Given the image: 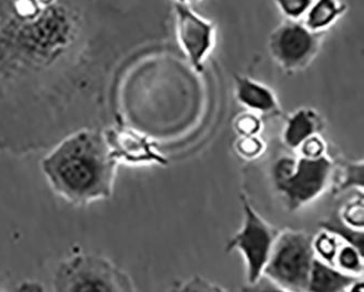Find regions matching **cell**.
<instances>
[{
	"label": "cell",
	"mask_w": 364,
	"mask_h": 292,
	"mask_svg": "<svg viewBox=\"0 0 364 292\" xmlns=\"http://www.w3.org/2000/svg\"><path fill=\"white\" fill-rule=\"evenodd\" d=\"M97 0H0V146L99 127Z\"/></svg>",
	"instance_id": "cell-1"
},
{
	"label": "cell",
	"mask_w": 364,
	"mask_h": 292,
	"mask_svg": "<svg viewBox=\"0 0 364 292\" xmlns=\"http://www.w3.org/2000/svg\"><path fill=\"white\" fill-rule=\"evenodd\" d=\"M117 166L105 129L100 127L67 134L41 160V171L50 190L78 207L112 198Z\"/></svg>",
	"instance_id": "cell-2"
},
{
	"label": "cell",
	"mask_w": 364,
	"mask_h": 292,
	"mask_svg": "<svg viewBox=\"0 0 364 292\" xmlns=\"http://www.w3.org/2000/svg\"><path fill=\"white\" fill-rule=\"evenodd\" d=\"M333 160L325 155L317 159L284 157L272 168V184L289 212L300 210L314 202L331 186Z\"/></svg>",
	"instance_id": "cell-3"
},
{
	"label": "cell",
	"mask_w": 364,
	"mask_h": 292,
	"mask_svg": "<svg viewBox=\"0 0 364 292\" xmlns=\"http://www.w3.org/2000/svg\"><path fill=\"white\" fill-rule=\"evenodd\" d=\"M56 292L135 291L133 281L107 257L79 252L57 264L52 279Z\"/></svg>",
	"instance_id": "cell-4"
},
{
	"label": "cell",
	"mask_w": 364,
	"mask_h": 292,
	"mask_svg": "<svg viewBox=\"0 0 364 292\" xmlns=\"http://www.w3.org/2000/svg\"><path fill=\"white\" fill-rule=\"evenodd\" d=\"M312 239L305 231L279 230L263 271L279 291H306L315 259Z\"/></svg>",
	"instance_id": "cell-5"
},
{
	"label": "cell",
	"mask_w": 364,
	"mask_h": 292,
	"mask_svg": "<svg viewBox=\"0 0 364 292\" xmlns=\"http://www.w3.org/2000/svg\"><path fill=\"white\" fill-rule=\"evenodd\" d=\"M243 222L225 247L227 252L239 251L246 267V281L254 285L263 276L264 269L272 252V245L279 233L254 210L249 198L241 196Z\"/></svg>",
	"instance_id": "cell-6"
},
{
	"label": "cell",
	"mask_w": 364,
	"mask_h": 292,
	"mask_svg": "<svg viewBox=\"0 0 364 292\" xmlns=\"http://www.w3.org/2000/svg\"><path fill=\"white\" fill-rule=\"evenodd\" d=\"M324 32H314L299 20L282 22L270 33L268 48L272 60L284 72H296L312 63Z\"/></svg>",
	"instance_id": "cell-7"
},
{
	"label": "cell",
	"mask_w": 364,
	"mask_h": 292,
	"mask_svg": "<svg viewBox=\"0 0 364 292\" xmlns=\"http://www.w3.org/2000/svg\"><path fill=\"white\" fill-rule=\"evenodd\" d=\"M176 36L193 68L203 70V62L213 50L215 28L208 20L191 9L187 4L174 3Z\"/></svg>",
	"instance_id": "cell-8"
},
{
	"label": "cell",
	"mask_w": 364,
	"mask_h": 292,
	"mask_svg": "<svg viewBox=\"0 0 364 292\" xmlns=\"http://www.w3.org/2000/svg\"><path fill=\"white\" fill-rule=\"evenodd\" d=\"M105 138L112 155L117 161L130 164H166L168 159L159 151L156 144L141 133L127 127H109Z\"/></svg>",
	"instance_id": "cell-9"
},
{
	"label": "cell",
	"mask_w": 364,
	"mask_h": 292,
	"mask_svg": "<svg viewBox=\"0 0 364 292\" xmlns=\"http://www.w3.org/2000/svg\"><path fill=\"white\" fill-rule=\"evenodd\" d=\"M235 91L237 102L246 109L266 117L282 114V107L276 94L264 83L237 75L235 76Z\"/></svg>",
	"instance_id": "cell-10"
},
{
	"label": "cell",
	"mask_w": 364,
	"mask_h": 292,
	"mask_svg": "<svg viewBox=\"0 0 364 292\" xmlns=\"http://www.w3.org/2000/svg\"><path fill=\"white\" fill-rule=\"evenodd\" d=\"M324 129V117L317 109L301 107L286 119L282 141L289 150L296 151L306 138L322 134Z\"/></svg>",
	"instance_id": "cell-11"
},
{
	"label": "cell",
	"mask_w": 364,
	"mask_h": 292,
	"mask_svg": "<svg viewBox=\"0 0 364 292\" xmlns=\"http://www.w3.org/2000/svg\"><path fill=\"white\" fill-rule=\"evenodd\" d=\"M362 277L345 273L333 264L315 257L309 276L308 288L310 292L350 291L353 286Z\"/></svg>",
	"instance_id": "cell-12"
},
{
	"label": "cell",
	"mask_w": 364,
	"mask_h": 292,
	"mask_svg": "<svg viewBox=\"0 0 364 292\" xmlns=\"http://www.w3.org/2000/svg\"><path fill=\"white\" fill-rule=\"evenodd\" d=\"M363 161L336 160L333 161L331 186L335 194L363 188Z\"/></svg>",
	"instance_id": "cell-13"
},
{
	"label": "cell",
	"mask_w": 364,
	"mask_h": 292,
	"mask_svg": "<svg viewBox=\"0 0 364 292\" xmlns=\"http://www.w3.org/2000/svg\"><path fill=\"white\" fill-rule=\"evenodd\" d=\"M346 11L338 0H316L305 13L303 23L314 32H324Z\"/></svg>",
	"instance_id": "cell-14"
},
{
	"label": "cell",
	"mask_w": 364,
	"mask_h": 292,
	"mask_svg": "<svg viewBox=\"0 0 364 292\" xmlns=\"http://www.w3.org/2000/svg\"><path fill=\"white\" fill-rule=\"evenodd\" d=\"M363 256V253L353 245L341 242L331 264L345 273L362 277L364 271Z\"/></svg>",
	"instance_id": "cell-15"
},
{
	"label": "cell",
	"mask_w": 364,
	"mask_h": 292,
	"mask_svg": "<svg viewBox=\"0 0 364 292\" xmlns=\"http://www.w3.org/2000/svg\"><path fill=\"white\" fill-rule=\"evenodd\" d=\"M321 229L329 231L336 235L341 242L353 245L360 252L363 253L364 237L363 230L351 228L339 218L338 215L329 217L326 220L321 222Z\"/></svg>",
	"instance_id": "cell-16"
},
{
	"label": "cell",
	"mask_w": 364,
	"mask_h": 292,
	"mask_svg": "<svg viewBox=\"0 0 364 292\" xmlns=\"http://www.w3.org/2000/svg\"><path fill=\"white\" fill-rule=\"evenodd\" d=\"M339 218L348 226L358 230H363L364 227V200L362 192H358L357 196L348 200L341 206Z\"/></svg>",
	"instance_id": "cell-17"
},
{
	"label": "cell",
	"mask_w": 364,
	"mask_h": 292,
	"mask_svg": "<svg viewBox=\"0 0 364 292\" xmlns=\"http://www.w3.org/2000/svg\"><path fill=\"white\" fill-rule=\"evenodd\" d=\"M341 242V241L337 238L336 235L322 229L312 239L315 257L326 263H333V257L336 255Z\"/></svg>",
	"instance_id": "cell-18"
},
{
	"label": "cell",
	"mask_w": 364,
	"mask_h": 292,
	"mask_svg": "<svg viewBox=\"0 0 364 292\" xmlns=\"http://www.w3.org/2000/svg\"><path fill=\"white\" fill-rule=\"evenodd\" d=\"M235 150L242 159L253 161L265 152L266 144L259 135L239 136L235 143Z\"/></svg>",
	"instance_id": "cell-19"
},
{
	"label": "cell",
	"mask_w": 364,
	"mask_h": 292,
	"mask_svg": "<svg viewBox=\"0 0 364 292\" xmlns=\"http://www.w3.org/2000/svg\"><path fill=\"white\" fill-rule=\"evenodd\" d=\"M233 129L237 136L259 135L263 129V121L259 114L246 109L233 119Z\"/></svg>",
	"instance_id": "cell-20"
},
{
	"label": "cell",
	"mask_w": 364,
	"mask_h": 292,
	"mask_svg": "<svg viewBox=\"0 0 364 292\" xmlns=\"http://www.w3.org/2000/svg\"><path fill=\"white\" fill-rule=\"evenodd\" d=\"M300 157L317 159L327 155V146L321 134L306 138L296 150Z\"/></svg>",
	"instance_id": "cell-21"
},
{
	"label": "cell",
	"mask_w": 364,
	"mask_h": 292,
	"mask_svg": "<svg viewBox=\"0 0 364 292\" xmlns=\"http://www.w3.org/2000/svg\"><path fill=\"white\" fill-rule=\"evenodd\" d=\"M282 13L290 20H300L310 9L313 0H274Z\"/></svg>",
	"instance_id": "cell-22"
},
{
	"label": "cell",
	"mask_w": 364,
	"mask_h": 292,
	"mask_svg": "<svg viewBox=\"0 0 364 292\" xmlns=\"http://www.w3.org/2000/svg\"><path fill=\"white\" fill-rule=\"evenodd\" d=\"M180 290H198V291H219L223 288L215 286V283H209L206 279L201 277L193 278L191 281H186Z\"/></svg>",
	"instance_id": "cell-23"
},
{
	"label": "cell",
	"mask_w": 364,
	"mask_h": 292,
	"mask_svg": "<svg viewBox=\"0 0 364 292\" xmlns=\"http://www.w3.org/2000/svg\"><path fill=\"white\" fill-rule=\"evenodd\" d=\"M191 0H174V3L188 4Z\"/></svg>",
	"instance_id": "cell-24"
}]
</instances>
